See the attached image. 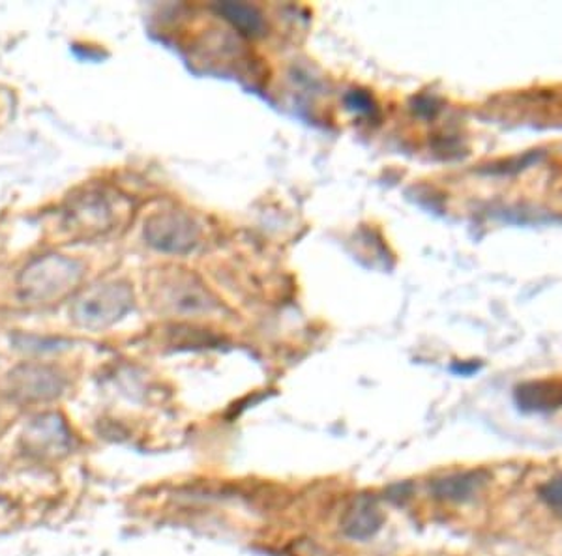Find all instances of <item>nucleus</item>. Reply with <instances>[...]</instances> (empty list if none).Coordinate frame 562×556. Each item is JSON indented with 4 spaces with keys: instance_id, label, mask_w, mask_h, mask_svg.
<instances>
[{
    "instance_id": "nucleus-1",
    "label": "nucleus",
    "mask_w": 562,
    "mask_h": 556,
    "mask_svg": "<svg viewBox=\"0 0 562 556\" xmlns=\"http://www.w3.org/2000/svg\"><path fill=\"white\" fill-rule=\"evenodd\" d=\"M83 277L81 262L47 253L26 262L18 277V296L29 306H53L76 291Z\"/></svg>"
},
{
    "instance_id": "nucleus-2",
    "label": "nucleus",
    "mask_w": 562,
    "mask_h": 556,
    "mask_svg": "<svg viewBox=\"0 0 562 556\" xmlns=\"http://www.w3.org/2000/svg\"><path fill=\"white\" fill-rule=\"evenodd\" d=\"M63 229L74 240L103 237L119 222V197L103 190H87L66 201L60 216Z\"/></svg>"
},
{
    "instance_id": "nucleus-11",
    "label": "nucleus",
    "mask_w": 562,
    "mask_h": 556,
    "mask_svg": "<svg viewBox=\"0 0 562 556\" xmlns=\"http://www.w3.org/2000/svg\"><path fill=\"white\" fill-rule=\"evenodd\" d=\"M538 495L543 500V504L551 508L553 512L562 513V473L557 474L543 486H540Z\"/></svg>"
},
{
    "instance_id": "nucleus-8",
    "label": "nucleus",
    "mask_w": 562,
    "mask_h": 556,
    "mask_svg": "<svg viewBox=\"0 0 562 556\" xmlns=\"http://www.w3.org/2000/svg\"><path fill=\"white\" fill-rule=\"evenodd\" d=\"M490 474L486 470H461V473L447 474L431 481V495L442 502H469L487 486Z\"/></svg>"
},
{
    "instance_id": "nucleus-5",
    "label": "nucleus",
    "mask_w": 562,
    "mask_h": 556,
    "mask_svg": "<svg viewBox=\"0 0 562 556\" xmlns=\"http://www.w3.org/2000/svg\"><path fill=\"white\" fill-rule=\"evenodd\" d=\"M21 446L36 459H60L70 454L74 435L65 416L47 412L34 418L21 436Z\"/></svg>"
},
{
    "instance_id": "nucleus-7",
    "label": "nucleus",
    "mask_w": 562,
    "mask_h": 556,
    "mask_svg": "<svg viewBox=\"0 0 562 556\" xmlns=\"http://www.w3.org/2000/svg\"><path fill=\"white\" fill-rule=\"evenodd\" d=\"M339 524L347 537L366 542L381 531V526L384 524V513L378 500L370 495H360L357 499H352L351 504L347 506Z\"/></svg>"
},
{
    "instance_id": "nucleus-3",
    "label": "nucleus",
    "mask_w": 562,
    "mask_h": 556,
    "mask_svg": "<svg viewBox=\"0 0 562 556\" xmlns=\"http://www.w3.org/2000/svg\"><path fill=\"white\" fill-rule=\"evenodd\" d=\"M134 307L132 288L122 282H105L85 288L71 304L74 322L83 328H105L115 325Z\"/></svg>"
},
{
    "instance_id": "nucleus-4",
    "label": "nucleus",
    "mask_w": 562,
    "mask_h": 556,
    "mask_svg": "<svg viewBox=\"0 0 562 556\" xmlns=\"http://www.w3.org/2000/svg\"><path fill=\"white\" fill-rule=\"evenodd\" d=\"M66 388V377L53 365L21 364L7 377V394L20 405L49 404Z\"/></svg>"
},
{
    "instance_id": "nucleus-6",
    "label": "nucleus",
    "mask_w": 562,
    "mask_h": 556,
    "mask_svg": "<svg viewBox=\"0 0 562 556\" xmlns=\"http://www.w3.org/2000/svg\"><path fill=\"white\" fill-rule=\"evenodd\" d=\"M145 238L156 250L182 253L193 248L198 229L190 219L175 212L154 214L145 224Z\"/></svg>"
},
{
    "instance_id": "nucleus-9",
    "label": "nucleus",
    "mask_w": 562,
    "mask_h": 556,
    "mask_svg": "<svg viewBox=\"0 0 562 556\" xmlns=\"http://www.w3.org/2000/svg\"><path fill=\"white\" fill-rule=\"evenodd\" d=\"M514 399L524 412L562 409V378H540L519 384L514 392Z\"/></svg>"
},
{
    "instance_id": "nucleus-10",
    "label": "nucleus",
    "mask_w": 562,
    "mask_h": 556,
    "mask_svg": "<svg viewBox=\"0 0 562 556\" xmlns=\"http://www.w3.org/2000/svg\"><path fill=\"white\" fill-rule=\"evenodd\" d=\"M220 12L224 13L225 18L244 34H259L262 29L261 13L257 12L256 8L225 2L220 7Z\"/></svg>"
},
{
    "instance_id": "nucleus-12",
    "label": "nucleus",
    "mask_w": 562,
    "mask_h": 556,
    "mask_svg": "<svg viewBox=\"0 0 562 556\" xmlns=\"http://www.w3.org/2000/svg\"><path fill=\"white\" fill-rule=\"evenodd\" d=\"M480 365L479 364H467V362H463V364H458L452 367V371L454 373H458V375H463V377H469V375H473V373H476L479 371Z\"/></svg>"
}]
</instances>
